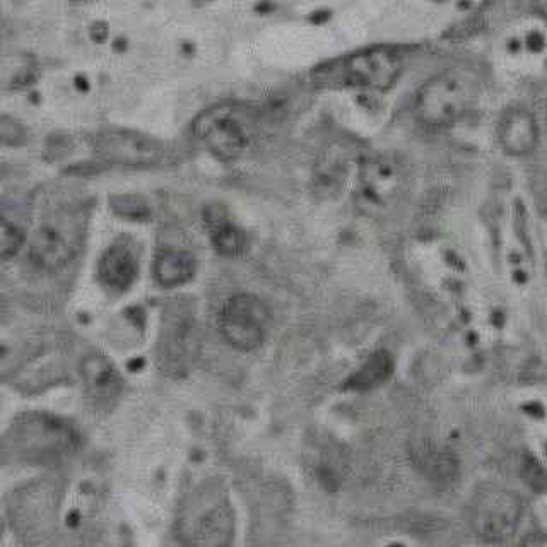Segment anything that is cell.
Masks as SVG:
<instances>
[{
  "label": "cell",
  "mask_w": 547,
  "mask_h": 547,
  "mask_svg": "<svg viewBox=\"0 0 547 547\" xmlns=\"http://www.w3.org/2000/svg\"><path fill=\"white\" fill-rule=\"evenodd\" d=\"M271 312L257 296H231L219 310L218 327L224 341L238 351H253L264 344Z\"/></svg>",
  "instance_id": "cell-7"
},
{
  "label": "cell",
  "mask_w": 547,
  "mask_h": 547,
  "mask_svg": "<svg viewBox=\"0 0 547 547\" xmlns=\"http://www.w3.org/2000/svg\"><path fill=\"white\" fill-rule=\"evenodd\" d=\"M416 462L426 476L433 477L436 481L450 479L455 474V462L452 457L436 448H426V450L421 448L416 453Z\"/></svg>",
  "instance_id": "cell-16"
},
{
  "label": "cell",
  "mask_w": 547,
  "mask_h": 547,
  "mask_svg": "<svg viewBox=\"0 0 547 547\" xmlns=\"http://www.w3.org/2000/svg\"><path fill=\"white\" fill-rule=\"evenodd\" d=\"M394 373V358L387 351H377L366 359L365 365L361 366L353 377L346 383V389L356 392H366L380 387L387 382Z\"/></svg>",
  "instance_id": "cell-15"
},
{
  "label": "cell",
  "mask_w": 547,
  "mask_h": 547,
  "mask_svg": "<svg viewBox=\"0 0 547 547\" xmlns=\"http://www.w3.org/2000/svg\"><path fill=\"white\" fill-rule=\"evenodd\" d=\"M496 134L505 153L512 156H527L537 148L539 142L536 115L524 106L508 108L501 115Z\"/></svg>",
  "instance_id": "cell-9"
},
{
  "label": "cell",
  "mask_w": 547,
  "mask_h": 547,
  "mask_svg": "<svg viewBox=\"0 0 547 547\" xmlns=\"http://www.w3.org/2000/svg\"><path fill=\"white\" fill-rule=\"evenodd\" d=\"M194 134L212 156L235 161L252 146L255 118L247 106L219 103L195 118Z\"/></svg>",
  "instance_id": "cell-4"
},
{
  "label": "cell",
  "mask_w": 547,
  "mask_h": 547,
  "mask_svg": "<svg viewBox=\"0 0 547 547\" xmlns=\"http://www.w3.org/2000/svg\"><path fill=\"white\" fill-rule=\"evenodd\" d=\"M407 185V163L399 154L375 153L359 163L356 204L365 214H383L394 206Z\"/></svg>",
  "instance_id": "cell-5"
},
{
  "label": "cell",
  "mask_w": 547,
  "mask_h": 547,
  "mask_svg": "<svg viewBox=\"0 0 547 547\" xmlns=\"http://www.w3.org/2000/svg\"><path fill=\"white\" fill-rule=\"evenodd\" d=\"M24 231L9 219L0 218V260L12 259L24 245Z\"/></svg>",
  "instance_id": "cell-17"
},
{
  "label": "cell",
  "mask_w": 547,
  "mask_h": 547,
  "mask_svg": "<svg viewBox=\"0 0 547 547\" xmlns=\"http://www.w3.org/2000/svg\"><path fill=\"white\" fill-rule=\"evenodd\" d=\"M518 547H547L546 536L542 532H534V534L524 537Z\"/></svg>",
  "instance_id": "cell-19"
},
{
  "label": "cell",
  "mask_w": 547,
  "mask_h": 547,
  "mask_svg": "<svg viewBox=\"0 0 547 547\" xmlns=\"http://www.w3.org/2000/svg\"><path fill=\"white\" fill-rule=\"evenodd\" d=\"M195 267L192 253L168 248L159 252L154 260V277L163 288H178L194 279Z\"/></svg>",
  "instance_id": "cell-14"
},
{
  "label": "cell",
  "mask_w": 547,
  "mask_h": 547,
  "mask_svg": "<svg viewBox=\"0 0 547 547\" xmlns=\"http://www.w3.org/2000/svg\"><path fill=\"white\" fill-rule=\"evenodd\" d=\"M139 265L136 255L129 248L113 245L101 255L98 276L106 288L113 291H127L136 281Z\"/></svg>",
  "instance_id": "cell-12"
},
{
  "label": "cell",
  "mask_w": 547,
  "mask_h": 547,
  "mask_svg": "<svg viewBox=\"0 0 547 547\" xmlns=\"http://www.w3.org/2000/svg\"><path fill=\"white\" fill-rule=\"evenodd\" d=\"M235 529V510L219 484L195 489L178 513L177 537L183 547H231Z\"/></svg>",
  "instance_id": "cell-1"
},
{
  "label": "cell",
  "mask_w": 547,
  "mask_h": 547,
  "mask_svg": "<svg viewBox=\"0 0 547 547\" xmlns=\"http://www.w3.org/2000/svg\"><path fill=\"white\" fill-rule=\"evenodd\" d=\"M404 71V55L397 47H373L342 57L320 69L318 81L342 88L387 91Z\"/></svg>",
  "instance_id": "cell-3"
},
{
  "label": "cell",
  "mask_w": 547,
  "mask_h": 547,
  "mask_svg": "<svg viewBox=\"0 0 547 547\" xmlns=\"http://www.w3.org/2000/svg\"><path fill=\"white\" fill-rule=\"evenodd\" d=\"M30 255L40 269L59 271L74 259L76 247L60 228L53 224H43L33 236Z\"/></svg>",
  "instance_id": "cell-11"
},
{
  "label": "cell",
  "mask_w": 547,
  "mask_h": 547,
  "mask_svg": "<svg viewBox=\"0 0 547 547\" xmlns=\"http://www.w3.org/2000/svg\"><path fill=\"white\" fill-rule=\"evenodd\" d=\"M112 204L113 209H115L117 214H120L122 218L144 219L149 216L148 206H146L141 199L132 197V195H129V197H125V195L117 197V199L112 200Z\"/></svg>",
  "instance_id": "cell-18"
},
{
  "label": "cell",
  "mask_w": 547,
  "mask_h": 547,
  "mask_svg": "<svg viewBox=\"0 0 547 547\" xmlns=\"http://www.w3.org/2000/svg\"><path fill=\"white\" fill-rule=\"evenodd\" d=\"M81 375L89 400L98 409L115 406L122 392V378L110 359L103 354H89L81 363Z\"/></svg>",
  "instance_id": "cell-10"
},
{
  "label": "cell",
  "mask_w": 547,
  "mask_h": 547,
  "mask_svg": "<svg viewBox=\"0 0 547 547\" xmlns=\"http://www.w3.org/2000/svg\"><path fill=\"white\" fill-rule=\"evenodd\" d=\"M522 518V503L506 489L488 486L477 489L467 506V520L477 536L503 542L515 534Z\"/></svg>",
  "instance_id": "cell-6"
},
{
  "label": "cell",
  "mask_w": 547,
  "mask_h": 547,
  "mask_svg": "<svg viewBox=\"0 0 547 547\" xmlns=\"http://www.w3.org/2000/svg\"><path fill=\"white\" fill-rule=\"evenodd\" d=\"M95 149L110 165L149 168L165 156V146L153 137L134 130L112 129L96 137Z\"/></svg>",
  "instance_id": "cell-8"
},
{
  "label": "cell",
  "mask_w": 547,
  "mask_h": 547,
  "mask_svg": "<svg viewBox=\"0 0 547 547\" xmlns=\"http://www.w3.org/2000/svg\"><path fill=\"white\" fill-rule=\"evenodd\" d=\"M476 96L477 81L471 72L445 69L418 89L412 112L421 129L436 134L459 124Z\"/></svg>",
  "instance_id": "cell-2"
},
{
  "label": "cell",
  "mask_w": 547,
  "mask_h": 547,
  "mask_svg": "<svg viewBox=\"0 0 547 547\" xmlns=\"http://www.w3.org/2000/svg\"><path fill=\"white\" fill-rule=\"evenodd\" d=\"M206 224L216 252L224 257H238L247 250L245 231L236 226L221 207L212 206L207 209Z\"/></svg>",
  "instance_id": "cell-13"
}]
</instances>
